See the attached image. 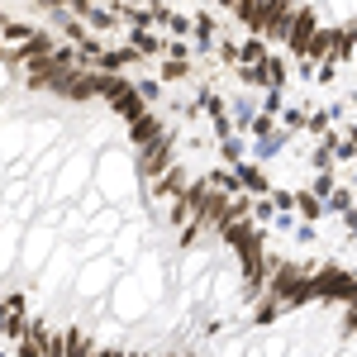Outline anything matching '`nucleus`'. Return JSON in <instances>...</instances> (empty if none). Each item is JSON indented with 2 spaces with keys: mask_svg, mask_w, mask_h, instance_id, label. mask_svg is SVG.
Segmentation results:
<instances>
[{
  "mask_svg": "<svg viewBox=\"0 0 357 357\" xmlns=\"http://www.w3.org/2000/svg\"><path fill=\"white\" fill-rule=\"evenodd\" d=\"M314 15H319V20H324L329 29H338V33H348V38L357 43V10H314Z\"/></svg>",
  "mask_w": 357,
  "mask_h": 357,
  "instance_id": "obj_2",
  "label": "nucleus"
},
{
  "mask_svg": "<svg viewBox=\"0 0 357 357\" xmlns=\"http://www.w3.org/2000/svg\"><path fill=\"white\" fill-rule=\"evenodd\" d=\"M186 357H357V296L286 291L200 338Z\"/></svg>",
  "mask_w": 357,
  "mask_h": 357,
  "instance_id": "obj_1",
  "label": "nucleus"
}]
</instances>
